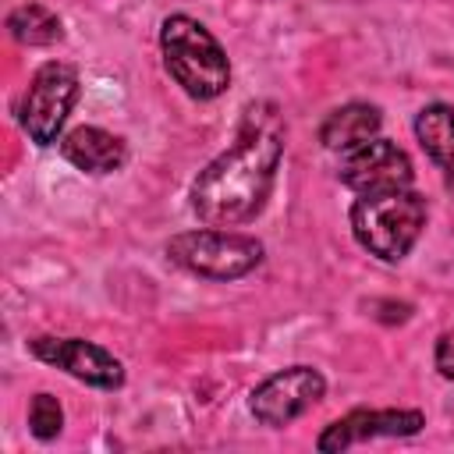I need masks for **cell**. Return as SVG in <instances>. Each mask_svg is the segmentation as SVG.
I'll return each mask as SVG.
<instances>
[{
  "mask_svg": "<svg viewBox=\"0 0 454 454\" xmlns=\"http://www.w3.org/2000/svg\"><path fill=\"white\" fill-rule=\"evenodd\" d=\"M284 160V121L270 103L248 106L238 138L192 181V213L206 227H241L255 220L273 192Z\"/></svg>",
  "mask_w": 454,
  "mask_h": 454,
  "instance_id": "cell-1",
  "label": "cell"
},
{
  "mask_svg": "<svg viewBox=\"0 0 454 454\" xmlns=\"http://www.w3.org/2000/svg\"><path fill=\"white\" fill-rule=\"evenodd\" d=\"M160 53L167 74L192 99H216L231 85V60L220 39L192 14H167L160 25Z\"/></svg>",
  "mask_w": 454,
  "mask_h": 454,
  "instance_id": "cell-2",
  "label": "cell"
},
{
  "mask_svg": "<svg viewBox=\"0 0 454 454\" xmlns=\"http://www.w3.org/2000/svg\"><path fill=\"white\" fill-rule=\"evenodd\" d=\"M422 227H426V199L411 188L358 195L351 206L355 241L383 262H401L415 248Z\"/></svg>",
  "mask_w": 454,
  "mask_h": 454,
  "instance_id": "cell-3",
  "label": "cell"
},
{
  "mask_svg": "<svg viewBox=\"0 0 454 454\" xmlns=\"http://www.w3.org/2000/svg\"><path fill=\"white\" fill-rule=\"evenodd\" d=\"M167 259L206 280H238L262 262V241L231 227L181 231L167 241Z\"/></svg>",
  "mask_w": 454,
  "mask_h": 454,
  "instance_id": "cell-4",
  "label": "cell"
},
{
  "mask_svg": "<svg viewBox=\"0 0 454 454\" xmlns=\"http://www.w3.org/2000/svg\"><path fill=\"white\" fill-rule=\"evenodd\" d=\"M78 89H82V82H78L74 64L46 60L32 74V82H28V89L21 96V110H18L21 131L35 145L60 142V131H64V124H67V117H71L74 103H78Z\"/></svg>",
  "mask_w": 454,
  "mask_h": 454,
  "instance_id": "cell-5",
  "label": "cell"
},
{
  "mask_svg": "<svg viewBox=\"0 0 454 454\" xmlns=\"http://www.w3.org/2000/svg\"><path fill=\"white\" fill-rule=\"evenodd\" d=\"M323 394H326V380L316 365H287L270 372L262 383H255V390L248 394V411L255 415V422L280 429L301 419L312 404H319Z\"/></svg>",
  "mask_w": 454,
  "mask_h": 454,
  "instance_id": "cell-6",
  "label": "cell"
},
{
  "mask_svg": "<svg viewBox=\"0 0 454 454\" xmlns=\"http://www.w3.org/2000/svg\"><path fill=\"white\" fill-rule=\"evenodd\" d=\"M337 177L344 188H351L355 195H372V192H397V188H411L415 167L411 156L390 142V138H369L348 153H340V167Z\"/></svg>",
  "mask_w": 454,
  "mask_h": 454,
  "instance_id": "cell-7",
  "label": "cell"
},
{
  "mask_svg": "<svg viewBox=\"0 0 454 454\" xmlns=\"http://www.w3.org/2000/svg\"><path fill=\"white\" fill-rule=\"evenodd\" d=\"M28 351L39 362L64 369L67 376H74V380H82L89 387L117 390L124 383L121 358L110 355L106 348H99L96 340H85V337H32Z\"/></svg>",
  "mask_w": 454,
  "mask_h": 454,
  "instance_id": "cell-8",
  "label": "cell"
},
{
  "mask_svg": "<svg viewBox=\"0 0 454 454\" xmlns=\"http://www.w3.org/2000/svg\"><path fill=\"white\" fill-rule=\"evenodd\" d=\"M422 426H426V415L415 411V408H355V411L333 419L319 433L316 447L323 454H333V450H344V447H355V443H365V440L415 436Z\"/></svg>",
  "mask_w": 454,
  "mask_h": 454,
  "instance_id": "cell-9",
  "label": "cell"
},
{
  "mask_svg": "<svg viewBox=\"0 0 454 454\" xmlns=\"http://www.w3.org/2000/svg\"><path fill=\"white\" fill-rule=\"evenodd\" d=\"M60 156L85 170V174H114L124 167L128 160V149H124V138H117L114 131L106 128H96V124H78L71 128L67 135H60Z\"/></svg>",
  "mask_w": 454,
  "mask_h": 454,
  "instance_id": "cell-10",
  "label": "cell"
},
{
  "mask_svg": "<svg viewBox=\"0 0 454 454\" xmlns=\"http://www.w3.org/2000/svg\"><path fill=\"white\" fill-rule=\"evenodd\" d=\"M383 128V114L380 106H369V103H344L337 110L326 114V121L319 124V142L330 149V153H348L369 138H376Z\"/></svg>",
  "mask_w": 454,
  "mask_h": 454,
  "instance_id": "cell-11",
  "label": "cell"
},
{
  "mask_svg": "<svg viewBox=\"0 0 454 454\" xmlns=\"http://www.w3.org/2000/svg\"><path fill=\"white\" fill-rule=\"evenodd\" d=\"M415 138L426 149V156L454 181V106L429 103L415 114Z\"/></svg>",
  "mask_w": 454,
  "mask_h": 454,
  "instance_id": "cell-12",
  "label": "cell"
},
{
  "mask_svg": "<svg viewBox=\"0 0 454 454\" xmlns=\"http://www.w3.org/2000/svg\"><path fill=\"white\" fill-rule=\"evenodd\" d=\"M7 32L21 43V46H53L64 39V21L60 14H53L46 4H18L7 14Z\"/></svg>",
  "mask_w": 454,
  "mask_h": 454,
  "instance_id": "cell-13",
  "label": "cell"
},
{
  "mask_svg": "<svg viewBox=\"0 0 454 454\" xmlns=\"http://www.w3.org/2000/svg\"><path fill=\"white\" fill-rule=\"evenodd\" d=\"M28 429L35 440H53L60 429H64V408L53 394H35L32 404H28Z\"/></svg>",
  "mask_w": 454,
  "mask_h": 454,
  "instance_id": "cell-14",
  "label": "cell"
},
{
  "mask_svg": "<svg viewBox=\"0 0 454 454\" xmlns=\"http://www.w3.org/2000/svg\"><path fill=\"white\" fill-rule=\"evenodd\" d=\"M436 369H440V376H447V380H454V330H447L440 340H436Z\"/></svg>",
  "mask_w": 454,
  "mask_h": 454,
  "instance_id": "cell-15",
  "label": "cell"
}]
</instances>
